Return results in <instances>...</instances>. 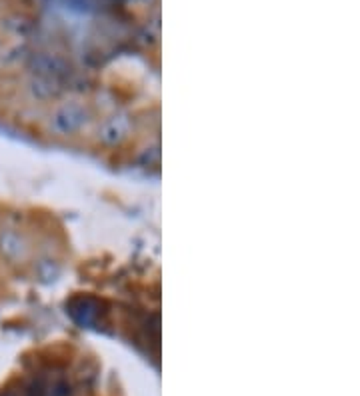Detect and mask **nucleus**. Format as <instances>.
I'll return each instance as SVG.
<instances>
[]
</instances>
